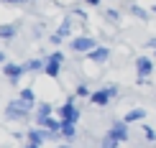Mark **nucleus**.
<instances>
[{
    "label": "nucleus",
    "instance_id": "1",
    "mask_svg": "<svg viewBox=\"0 0 156 148\" xmlns=\"http://www.w3.org/2000/svg\"><path fill=\"white\" fill-rule=\"evenodd\" d=\"M31 110H34L31 105H26L21 97H16V100L8 102V107H5V118L8 120H23V118H28Z\"/></svg>",
    "mask_w": 156,
    "mask_h": 148
},
{
    "label": "nucleus",
    "instance_id": "2",
    "mask_svg": "<svg viewBox=\"0 0 156 148\" xmlns=\"http://www.w3.org/2000/svg\"><path fill=\"white\" fill-rule=\"evenodd\" d=\"M62 64H64V54H62V51L49 54L46 56V67H44V74L51 77V79H56V77L62 74Z\"/></svg>",
    "mask_w": 156,
    "mask_h": 148
},
{
    "label": "nucleus",
    "instance_id": "3",
    "mask_svg": "<svg viewBox=\"0 0 156 148\" xmlns=\"http://www.w3.org/2000/svg\"><path fill=\"white\" fill-rule=\"evenodd\" d=\"M80 107L74 105V100H67L64 105L59 107V120L62 123H80Z\"/></svg>",
    "mask_w": 156,
    "mask_h": 148
},
{
    "label": "nucleus",
    "instance_id": "4",
    "mask_svg": "<svg viewBox=\"0 0 156 148\" xmlns=\"http://www.w3.org/2000/svg\"><path fill=\"white\" fill-rule=\"evenodd\" d=\"M28 72V67H26V64H13V61H8L3 67V74L8 77L10 79V84H18V82H21V77Z\"/></svg>",
    "mask_w": 156,
    "mask_h": 148
},
{
    "label": "nucleus",
    "instance_id": "5",
    "mask_svg": "<svg viewBox=\"0 0 156 148\" xmlns=\"http://www.w3.org/2000/svg\"><path fill=\"white\" fill-rule=\"evenodd\" d=\"M92 49H97V41L90 36H77L72 38V51H77V54H90Z\"/></svg>",
    "mask_w": 156,
    "mask_h": 148
},
{
    "label": "nucleus",
    "instance_id": "6",
    "mask_svg": "<svg viewBox=\"0 0 156 148\" xmlns=\"http://www.w3.org/2000/svg\"><path fill=\"white\" fill-rule=\"evenodd\" d=\"M108 136L113 138V140H118V143L128 140V123H126V120H120V123H113V128L108 130Z\"/></svg>",
    "mask_w": 156,
    "mask_h": 148
},
{
    "label": "nucleus",
    "instance_id": "7",
    "mask_svg": "<svg viewBox=\"0 0 156 148\" xmlns=\"http://www.w3.org/2000/svg\"><path fill=\"white\" fill-rule=\"evenodd\" d=\"M87 59L95 61V64H105V61L110 59V46H97V49H92V51L87 54Z\"/></svg>",
    "mask_w": 156,
    "mask_h": 148
},
{
    "label": "nucleus",
    "instance_id": "8",
    "mask_svg": "<svg viewBox=\"0 0 156 148\" xmlns=\"http://www.w3.org/2000/svg\"><path fill=\"white\" fill-rule=\"evenodd\" d=\"M136 72H138V77H146L148 79V74L154 72V61L148 59V56H138V59H136Z\"/></svg>",
    "mask_w": 156,
    "mask_h": 148
},
{
    "label": "nucleus",
    "instance_id": "9",
    "mask_svg": "<svg viewBox=\"0 0 156 148\" xmlns=\"http://www.w3.org/2000/svg\"><path fill=\"white\" fill-rule=\"evenodd\" d=\"M110 100H113V97H110L108 87H102V89H97V92H92V95H90V102H92V105H97V107H105Z\"/></svg>",
    "mask_w": 156,
    "mask_h": 148
},
{
    "label": "nucleus",
    "instance_id": "10",
    "mask_svg": "<svg viewBox=\"0 0 156 148\" xmlns=\"http://www.w3.org/2000/svg\"><path fill=\"white\" fill-rule=\"evenodd\" d=\"M38 128H44V130L49 133H62V120L59 118H44L41 123H36Z\"/></svg>",
    "mask_w": 156,
    "mask_h": 148
},
{
    "label": "nucleus",
    "instance_id": "11",
    "mask_svg": "<svg viewBox=\"0 0 156 148\" xmlns=\"http://www.w3.org/2000/svg\"><path fill=\"white\" fill-rule=\"evenodd\" d=\"M144 115H146L144 107H133V110H128V112H126V118H123V120L131 125V123H138V120H144Z\"/></svg>",
    "mask_w": 156,
    "mask_h": 148
},
{
    "label": "nucleus",
    "instance_id": "12",
    "mask_svg": "<svg viewBox=\"0 0 156 148\" xmlns=\"http://www.w3.org/2000/svg\"><path fill=\"white\" fill-rule=\"evenodd\" d=\"M51 112H54V107H51L49 102H41V105H36V123H41L44 118H51Z\"/></svg>",
    "mask_w": 156,
    "mask_h": 148
},
{
    "label": "nucleus",
    "instance_id": "13",
    "mask_svg": "<svg viewBox=\"0 0 156 148\" xmlns=\"http://www.w3.org/2000/svg\"><path fill=\"white\" fill-rule=\"evenodd\" d=\"M18 28H21V23H5V26H0V38H13L18 33Z\"/></svg>",
    "mask_w": 156,
    "mask_h": 148
},
{
    "label": "nucleus",
    "instance_id": "14",
    "mask_svg": "<svg viewBox=\"0 0 156 148\" xmlns=\"http://www.w3.org/2000/svg\"><path fill=\"white\" fill-rule=\"evenodd\" d=\"M21 100L26 102V105H31V107L38 105V102H36V95H34V89H31V87H23V89H21Z\"/></svg>",
    "mask_w": 156,
    "mask_h": 148
},
{
    "label": "nucleus",
    "instance_id": "15",
    "mask_svg": "<svg viewBox=\"0 0 156 148\" xmlns=\"http://www.w3.org/2000/svg\"><path fill=\"white\" fill-rule=\"evenodd\" d=\"M77 136V123H62V138L72 140Z\"/></svg>",
    "mask_w": 156,
    "mask_h": 148
},
{
    "label": "nucleus",
    "instance_id": "16",
    "mask_svg": "<svg viewBox=\"0 0 156 148\" xmlns=\"http://www.w3.org/2000/svg\"><path fill=\"white\" fill-rule=\"evenodd\" d=\"M26 67H28V72H44L46 61H41V59H31V61H26Z\"/></svg>",
    "mask_w": 156,
    "mask_h": 148
},
{
    "label": "nucleus",
    "instance_id": "17",
    "mask_svg": "<svg viewBox=\"0 0 156 148\" xmlns=\"http://www.w3.org/2000/svg\"><path fill=\"white\" fill-rule=\"evenodd\" d=\"M128 13H131V15H136V18H141V21H148V10L138 8V5H131V8H128Z\"/></svg>",
    "mask_w": 156,
    "mask_h": 148
},
{
    "label": "nucleus",
    "instance_id": "18",
    "mask_svg": "<svg viewBox=\"0 0 156 148\" xmlns=\"http://www.w3.org/2000/svg\"><path fill=\"white\" fill-rule=\"evenodd\" d=\"M56 33H59L62 38H67L69 33H72V23H69V21H64V23L59 26V31H56Z\"/></svg>",
    "mask_w": 156,
    "mask_h": 148
},
{
    "label": "nucleus",
    "instance_id": "19",
    "mask_svg": "<svg viewBox=\"0 0 156 148\" xmlns=\"http://www.w3.org/2000/svg\"><path fill=\"white\" fill-rule=\"evenodd\" d=\"M74 95H77V97H90V95H92V92H90V87H87V84H77Z\"/></svg>",
    "mask_w": 156,
    "mask_h": 148
},
{
    "label": "nucleus",
    "instance_id": "20",
    "mask_svg": "<svg viewBox=\"0 0 156 148\" xmlns=\"http://www.w3.org/2000/svg\"><path fill=\"white\" fill-rule=\"evenodd\" d=\"M100 148H118V140H113V138H110L108 133H105V138H102V143H100Z\"/></svg>",
    "mask_w": 156,
    "mask_h": 148
},
{
    "label": "nucleus",
    "instance_id": "21",
    "mask_svg": "<svg viewBox=\"0 0 156 148\" xmlns=\"http://www.w3.org/2000/svg\"><path fill=\"white\" fill-rule=\"evenodd\" d=\"M144 133H146V138H148V140H156V133H154V128L144 125Z\"/></svg>",
    "mask_w": 156,
    "mask_h": 148
},
{
    "label": "nucleus",
    "instance_id": "22",
    "mask_svg": "<svg viewBox=\"0 0 156 148\" xmlns=\"http://www.w3.org/2000/svg\"><path fill=\"white\" fill-rule=\"evenodd\" d=\"M105 15L110 18V21H118V10H105Z\"/></svg>",
    "mask_w": 156,
    "mask_h": 148
},
{
    "label": "nucleus",
    "instance_id": "23",
    "mask_svg": "<svg viewBox=\"0 0 156 148\" xmlns=\"http://www.w3.org/2000/svg\"><path fill=\"white\" fill-rule=\"evenodd\" d=\"M108 92H110V97H118V87L115 84H108Z\"/></svg>",
    "mask_w": 156,
    "mask_h": 148
},
{
    "label": "nucleus",
    "instance_id": "24",
    "mask_svg": "<svg viewBox=\"0 0 156 148\" xmlns=\"http://www.w3.org/2000/svg\"><path fill=\"white\" fill-rule=\"evenodd\" d=\"M62 41H64V38H62L59 33H54V36H51V43H62Z\"/></svg>",
    "mask_w": 156,
    "mask_h": 148
},
{
    "label": "nucleus",
    "instance_id": "25",
    "mask_svg": "<svg viewBox=\"0 0 156 148\" xmlns=\"http://www.w3.org/2000/svg\"><path fill=\"white\" fill-rule=\"evenodd\" d=\"M146 46H148V49H156V36H154V38H148V41H146Z\"/></svg>",
    "mask_w": 156,
    "mask_h": 148
},
{
    "label": "nucleus",
    "instance_id": "26",
    "mask_svg": "<svg viewBox=\"0 0 156 148\" xmlns=\"http://www.w3.org/2000/svg\"><path fill=\"white\" fill-rule=\"evenodd\" d=\"M84 3H87V5H92V8H97V5H100V0H84Z\"/></svg>",
    "mask_w": 156,
    "mask_h": 148
},
{
    "label": "nucleus",
    "instance_id": "27",
    "mask_svg": "<svg viewBox=\"0 0 156 148\" xmlns=\"http://www.w3.org/2000/svg\"><path fill=\"white\" fill-rule=\"evenodd\" d=\"M23 3H28V0H10V5H23Z\"/></svg>",
    "mask_w": 156,
    "mask_h": 148
},
{
    "label": "nucleus",
    "instance_id": "28",
    "mask_svg": "<svg viewBox=\"0 0 156 148\" xmlns=\"http://www.w3.org/2000/svg\"><path fill=\"white\" fill-rule=\"evenodd\" d=\"M23 148H41V146H34V143H26Z\"/></svg>",
    "mask_w": 156,
    "mask_h": 148
},
{
    "label": "nucleus",
    "instance_id": "29",
    "mask_svg": "<svg viewBox=\"0 0 156 148\" xmlns=\"http://www.w3.org/2000/svg\"><path fill=\"white\" fill-rule=\"evenodd\" d=\"M56 148H72V146H67V143H59V146H56Z\"/></svg>",
    "mask_w": 156,
    "mask_h": 148
},
{
    "label": "nucleus",
    "instance_id": "30",
    "mask_svg": "<svg viewBox=\"0 0 156 148\" xmlns=\"http://www.w3.org/2000/svg\"><path fill=\"white\" fill-rule=\"evenodd\" d=\"M5 61V54H3V51H0V64H3Z\"/></svg>",
    "mask_w": 156,
    "mask_h": 148
},
{
    "label": "nucleus",
    "instance_id": "31",
    "mask_svg": "<svg viewBox=\"0 0 156 148\" xmlns=\"http://www.w3.org/2000/svg\"><path fill=\"white\" fill-rule=\"evenodd\" d=\"M0 3H8V5H10V0H0Z\"/></svg>",
    "mask_w": 156,
    "mask_h": 148
},
{
    "label": "nucleus",
    "instance_id": "32",
    "mask_svg": "<svg viewBox=\"0 0 156 148\" xmlns=\"http://www.w3.org/2000/svg\"><path fill=\"white\" fill-rule=\"evenodd\" d=\"M151 10H154V13H156V5H154V8H151Z\"/></svg>",
    "mask_w": 156,
    "mask_h": 148
}]
</instances>
